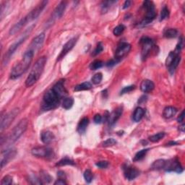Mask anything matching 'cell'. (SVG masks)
Wrapping results in <instances>:
<instances>
[{
  "label": "cell",
  "mask_w": 185,
  "mask_h": 185,
  "mask_svg": "<svg viewBox=\"0 0 185 185\" xmlns=\"http://www.w3.org/2000/svg\"><path fill=\"white\" fill-rule=\"evenodd\" d=\"M77 41V37H74V38L69 39V40L64 45V46H63L62 51L60 52L59 55L57 57V61H59L62 59V58H64V56L68 54V52H69V51H71V50L73 49V47L75 46Z\"/></svg>",
  "instance_id": "cell-16"
},
{
  "label": "cell",
  "mask_w": 185,
  "mask_h": 185,
  "mask_svg": "<svg viewBox=\"0 0 185 185\" xmlns=\"http://www.w3.org/2000/svg\"><path fill=\"white\" fill-rule=\"evenodd\" d=\"M164 170L166 171H174L177 173H182L183 171V168L181 166L179 161L177 158H173V159L166 161Z\"/></svg>",
  "instance_id": "cell-11"
},
{
  "label": "cell",
  "mask_w": 185,
  "mask_h": 185,
  "mask_svg": "<svg viewBox=\"0 0 185 185\" xmlns=\"http://www.w3.org/2000/svg\"><path fill=\"white\" fill-rule=\"evenodd\" d=\"M117 63H118V62H117V61L114 59H112V60H110L109 62H108L106 65H107L108 67H112V66H114V65L117 64Z\"/></svg>",
  "instance_id": "cell-49"
},
{
  "label": "cell",
  "mask_w": 185,
  "mask_h": 185,
  "mask_svg": "<svg viewBox=\"0 0 185 185\" xmlns=\"http://www.w3.org/2000/svg\"><path fill=\"white\" fill-rule=\"evenodd\" d=\"M130 4H131V1H129V0L125 1V3H124V4H123V9L128 8L130 6Z\"/></svg>",
  "instance_id": "cell-51"
},
{
  "label": "cell",
  "mask_w": 185,
  "mask_h": 185,
  "mask_svg": "<svg viewBox=\"0 0 185 185\" xmlns=\"http://www.w3.org/2000/svg\"><path fill=\"white\" fill-rule=\"evenodd\" d=\"M74 104V99L73 97H66L62 101V107L64 109H69L73 107Z\"/></svg>",
  "instance_id": "cell-28"
},
{
  "label": "cell",
  "mask_w": 185,
  "mask_h": 185,
  "mask_svg": "<svg viewBox=\"0 0 185 185\" xmlns=\"http://www.w3.org/2000/svg\"><path fill=\"white\" fill-rule=\"evenodd\" d=\"M102 79H103V75H102L101 73H98L94 75V76L92 77V82L93 84L97 85L99 84L100 82L102 81Z\"/></svg>",
  "instance_id": "cell-38"
},
{
  "label": "cell",
  "mask_w": 185,
  "mask_h": 185,
  "mask_svg": "<svg viewBox=\"0 0 185 185\" xmlns=\"http://www.w3.org/2000/svg\"><path fill=\"white\" fill-rule=\"evenodd\" d=\"M177 112V109L173 106H167L164 108V112H163V117L165 119H169L172 118L174 116H175Z\"/></svg>",
  "instance_id": "cell-22"
},
{
  "label": "cell",
  "mask_w": 185,
  "mask_h": 185,
  "mask_svg": "<svg viewBox=\"0 0 185 185\" xmlns=\"http://www.w3.org/2000/svg\"><path fill=\"white\" fill-rule=\"evenodd\" d=\"M17 151L15 148H10L5 151H2V156L1 158V168L3 169L11 160L15 157Z\"/></svg>",
  "instance_id": "cell-15"
},
{
  "label": "cell",
  "mask_w": 185,
  "mask_h": 185,
  "mask_svg": "<svg viewBox=\"0 0 185 185\" xmlns=\"http://www.w3.org/2000/svg\"><path fill=\"white\" fill-rule=\"evenodd\" d=\"M96 166L99 167L100 169H106L108 166V162L106 161H99L95 164Z\"/></svg>",
  "instance_id": "cell-45"
},
{
  "label": "cell",
  "mask_w": 185,
  "mask_h": 185,
  "mask_svg": "<svg viewBox=\"0 0 185 185\" xmlns=\"http://www.w3.org/2000/svg\"><path fill=\"white\" fill-rule=\"evenodd\" d=\"M178 35V30L174 28H169L165 30L164 36L167 38H172L177 37Z\"/></svg>",
  "instance_id": "cell-31"
},
{
  "label": "cell",
  "mask_w": 185,
  "mask_h": 185,
  "mask_svg": "<svg viewBox=\"0 0 185 185\" xmlns=\"http://www.w3.org/2000/svg\"><path fill=\"white\" fill-rule=\"evenodd\" d=\"M123 112V107L122 106H119V107L117 108L116 109L113 111V112L109 114L108 118V122L109 126L114 125L115 123L118 121V119L120 118Z\"/></svg>",
  "instance_id": "cell-17"
},
{
  "label": "cell",
  "mask_w": 185,
  "mask_h": 185,
  "mask_svg": "<svg viewBox=\"0 0 185 185\" xmlns=\"http://www.w3.org/2000/svg\"><path fill=\"white\" fill-rule=\"evenodd\" d=\"M84 179L86 180L87 183H90L92 182L93 178V174L90 169H87V170L85 171L84 172Z\"/></svg>",
  "instance_id": "cell-37"
},
{
  "label": "cell",
  "mask_w": 185,
  "mask_h": 185,
  "mask_svg": "<svg viewBox=\"0 0 185 185\" xmlns=\"http://www.w3.org/2000/svg\"><path fill=\"white\" fill-rule=\"evenodd\" d=\"M33 156L38 158H52L54 157V153L53 150L50 148L41 146L36 147L33 148L31 151Z\"/></svg>",
  "instance_id": "cell-10"
},
{
  "label": "cell",
  "mask_w": 185,
  "mask_h": 185,
  "mask_svg": "<svg viewBox=\"0 0 185 185\" xmlns=\"http://www.w3.org/2000/svg\"><path fill=\"white\" fill-rule=\"evenodd\" d=\"M28 179H28V181H29L30 183L32 184H43L40 177L39 178L37 177L36 176H34V175L30 176Z\"/></svg>",
  "instance_id": "cell-41"
},
{
  "label": "cell",
  "mask_w": 185,
  "mask_h": 185,
  "mask_svg": "<svg viewBox=\"0 0 185 185\" xmlns=\"http://www.w3.org/2000/svg\"><path fill=\"white\" fill-rule=\"evenodd\" d=\"M169 16V10L167 7H164V8L162 9L161 12V17H160V20H164L168 18Z\"/></svg>",
  "instance_id": "cell-40"
},
{
  "label": "cell",
  "mask_w": 185,
  "mask_h": 185,
  "mask_svg": "<svg viewBox=\"0 0 185 185\" xmlns=\"http://www.w3.org/2000/svg\"><path fill=\"white\" fill-rule=\"evenodd\" d=\"M154 88H155V85H154L153 82L148 79L143 80L140 84V90H142L143 93L151 92L154 89Z\"/></svg>",
  "instance_id": "cell-20"
},
{
  "label": "cell",
  "mask_w": 185,
  "mask_h": 185,
  "mask_svg": "<svg viewBox=\"0 0 185 185\" xmlns=\"http://www.w3.org/2000/svg\"><path fill=\"white\" fill-rule=\"evenodd\" d=\"M40 179L43 184H48V183H50V182H51L52 178L47 172L43 171H41L40 174Z\"/></svg>",
  "instance_id": "cell-32"
},
{
  "label": "cell",
  "mask_w": 185,
  "mask_h": 185,
  "mask_svg": "<svg viewBox=\"0 0 185 185\" xmlns=\"http://www.w3.org/2000/svg\"><path fill=\"white\" fill-rule=\"evenodd\" d=\"M140 44L142 46L141 58L143 60H145L154 46L153 41L148 37H143L140 39Z\"/></svg>",
  "instance_id": "cell-9"
},
{
  "label": "cell",
  "mask_w": 185,
  "mask_h": 185,
  "mask_svg": "<svg viewBox=\"0 0 185 185\" xmlns=\"http://www.w3.org/2000/svg\"><path fill=\"white\" fill-rule=\"evenodd\" d=\"M64 184H67V182H65V179H59L54 182V185H64Z\"/></svg>",
  "instance_id": "cell-47"
},
{
  "label": "cell",
  "mask_w": 185,
  "mask_h": 185,
  "mask_svg": "<svg viewBox=\"0 0 185 185\" xmlns=\"http://www.w3.org/2000/svg\"><path fill=\"white\" fill-rule=\"evenodd\" d=\"M125 26L121 24V25H117V27L114 28V30H113V33H114V36H119L120 35L123 33V32L125 31Z\"/></svg>",
  "instance_id": "cell-36"
},
{
  "label": "cell",
  "mask_w": 185,
  "mask_h": 185,
  "mask_svg": "<svg viewBox=\"0 0 185 185\" xmlns=\"http://www.w3.org/2000/svg\"><path fill=\"white\" fill-rule=\"evenodd\" d=\"M166 164V160L164 159H158L153 162V164L151 166V169L153 170H161L164 169Z\"/></svg>",
  "instance_id": "cell-26"
},
{
  "label": "cell",
  "mask_w": 185,
  "mask_h": 185,
  "mask_svg": "<svg viewBox=\"0 0 185 185\" xmlns=\"http://www.w3.org/2000/svg\"><path fill=\"white\" fill-rule=\"evenodd\" d=\"M89 124V119L87 117H84L80 121L79 124L77 125V132L80 134H83L86 132L87 127H88Z\"/></svg>",
  "instance_id": "cell-23"
},
{
  "label": "cell",
  "mask_w": 185,
  "mask_h": 185,
  "mask_svg": "<svg viewBox=\"0 0 185 185\" xmlns=\"http://www.w3.org/2000/svg\"><path fill=\"white\" fill-rule=\"evenodd\" d=\"M134 89H135V86H126L122 89V90H121L120 95H123V94H125V93H128L131 92V91L134 90Z\"/></svg>",
  "instance_id": "cell-44"
},
{
  "label": "cell",
  "mask_w": 185,
  "mask_h": 185,
  "mask_svg": "<svg viewBox=\"0 0 185 185\" xmlns=\"http://www.w3.org/2000/svg\"><path fill=\"white\" fill-rule=\"evenodd\" d=\"M33 27H34V25L31 26V27H30V30H28V31L25 33V36H24L23 37H22V38L20 39H19L18 41H17L16 42L13 43V44L12 46H11L10 48H9L7 52V53L5 54V55H4V58H3V64H7V63L9 62V60H10V59L11 56H12V54L15 53V51H16V50L17 49H18L20 46L22 44V43H23L24 42V41H25V39L27 38L28 36V35H29L30 32L31 31L32 28H33Z\"/></svg>",
  "instance_id": "cell-6"
},
{
  "label": "cell",
  "mask_w": 185,
  "mask_h": 185,
  "mask_svg": "<svg viewBox=\"0 0 185 185\" xmlns=\"http://www.w3.org/2000/svg\"><path fill=\"white\" fill-rule=\"evenodd\" d=\"M45 39V33H41L40 34H38V36L33 39L32 42L30 43L28 50H30L33 52L35 54L36 52L38 51L41 49V46H43V43L44 42Z\"/></svg>",
  "instance_id": "cell-14"
},
{
  "label": "cell",
  "mask_w": 185,
  "mask_h": 185,
  "mask_svg": "<svg viewBox=\"0 0 185 185\" xmlns=\"http://www.w3.org/2000/svg\"><path fill=\"white\" fill-rule=\"evenodd\" d=\"M148 151L149 149L148 148V149L141 150V151L138 152V153L135 154V156H134V157L133 158L134 161H139L143 160V158L145 157V156H146V154Z\"/></svg>",
  "instance_id": "cell-29"
},
{
  "label": "cell",
  "mask_w": 185,
  "mask_h": 185,
  "mask_svg": "<svg viewBox=\"0 0 185 185\" xmlns=\"http://www.w3.org/2000/svg\"><path fill=\"white\" fill-rule=\"evenodd\" d=\"M178 144L177 143H176V142H173V141H171V142H170V143H169L168 144V145H177Z\"/></svg>",
  "instance_id": "cell-53"
},
{
  "label": "cell",
  "mask_w": 185,
  "mask_h": 185,
  "mask_svg": "<svg viewBox=\"0 0 185 185\" xmlns=\"http://www.w3.org/2000/svg\"><path fill=\"white\" fill-rule=\"evenodd\" d=\"M165 137V132H159L156 134H153L151 137H149V140L152 143H157L161 140H162Z\"/></svg>",
  "instance_id": "cell-33"
},
{
  "label": "cell",
  "mask_w": 185,
  "mask_h": 185,
  "mask_svg": "<svg viewBox=\"0 0 185 185\" xmlns=\"http://www.w3.org/2000/svg\"><path fill=\"white\" fill-rule=\"evenodd\" d=\"M145 114V111L143 108L141 107H138L134 110L133 116H132V119H133L134 121L135 122H138L140 121L141 119H143V116H144Z\"/></svg>",
  "instance_id": "cell-25"
},
{
  "label": "cell",
  "mask_w": 185,
  "mask_h": 185,
  "mask_svg": "<svg viewBox=\"0 0 185 185\" xmlns=\"http://www.w3.org/2000/svg\"><path fill=\"white\" fill-rule=\"evenodd\" d=\"M52 89L55 91L56 94H57L61 99L66 95L67 91L65 90L64 86V80H59V81H58L53 86Z\"/></svg>",
  "instance_id": "cell-19"
},
{
  "label": "cell",
  "mask_w": 185,
  "mask_h": 185,
  "mask_svg": "<svg viewBox=\"0 0 185 185\" xmlns=\"http://www.w3.org/2000/svg\"><path fill=\"white\" fill-rule=\"evenodd\" d=\"M66 165H75V162L73 161L72 159H69L68 158H64L62 159H61L59 161L57 164H56V166H66Z\"/></svg>",
  "instance_id": "cell-34"
},
{
  "label": "cell",
  "mask_w": 185,
  "mask_h": 185,
  "mask_svg": "<svg viewBox=\"0 0 185 185\" xmlns=\"http://www.w3.org/2000/svg\"><path fill=\"white\" fill-rule=\"evenodd\" d=\"M33 56L34 53L33 51H30V50H28L24 54L22 59L18 63H17L12 69V71L10 73L11 79H17V77H20L23 74L27 71V69L29 68L30 65L31 64Z\"/></svg>",
  "instance_id": "cell-1"
},
{
  "label": "cell",
  "mask_w": 185,
  "mask_h": 185,
  "mask_svg": "<svg viewBox=\"0 0 185 185\" xmlns=\"http://www.w3.org/2000/svg\"><path fill=\"white\" fill-rule=\"evenodd\" d=\"M180 53H181V52L176 51V50H174V51H171L170 53H169L168 57H167L166 60V65L168 68H169V67L171 66V64H172L175 61L176 58L179 55H180Z\"/></svg>",
  "instance_id": "cell-24"
},
{
  "label": "cell",
  "mask_w": 185,
  "mask_h": 185,
  "mask_svg": "<svg viewBox=\"0 0 185 185\" xmlns=\"http://www.w3.org/2000/svg\"><path fill=\"white\" fill-rule=\"evenodd\" d=\"M124 175H125L126 179L132 181V180L136 179L140 175V171L137 169L133 168V167L127 166L124 169Z\"/></svg>",
  "instance_id": "cell-18"
},
{
  "label": "cell",
  "mask_w": 185,
  "mask_h": 185,
  "mask_svg": "<svg viewBox=\"0 0 185 185\" xmlns=\"http://www.w3.org/2000/svg\"><path fill=\"white\" fill-rule=\"evenodd\" d=\"M48 3L47 1H42L39 3V4L37 5L36 8H34L33 10L28 13V14L26 15L25 17H24L23 20L25 22V25H27L28 23H30V22L34 20L35 19H36L39 15H41V13L42 12V11L44 10L45 7L46 6Z\"/></svg>",
  "instance_id": "cell-7"
},
{
  "label": "cell",
  "mask_w": 185,
  "mask_h": 185,
  "mask_svg": "<svg viewBox=\"0 0 185 185\" xmlns=\"http://www.w3.org/2000/svg\"><path fill=\"white\" fill-rule=\"evenodd\" d=\"M46 63V57L41 56L36 61L33 67L30 71L29 75L28 76L25 80V86L27 87H31L39 80L42 75L43 69H44Z\"/></svg>",
  "instance_id": "cell-2"
},
{
  "label": "cell",
  "mask_w": 185,
  "mask_h": 185,
  "mask_svg": "<svg viewBox=\"0 0 185 185\" xmlns=\"http://www.w3.org/2000/svg\"><path fill=\"white\" fill-rule=\"evenodd\" d=\"M19 108H14L12 111H10V112L7 113L4 116H2L1 119V125H0V129L2 132L4 130H5L10 126L14 119L16 118L17 114H19Z\"/></svg>",
  "instance_id": "cell-8"
},
{
  "label": "cell",
  "mask_w": 185,
  "mask_h": 185,
  "mask_svg": "<svg viewBox=\"0 0 185 185\" xmlns=\"http://www.w3.org/2000/svg\"><path fill=\"white\" fill-rule=\"evenodd\" d=\"M184 124H182V125L179 127V131H181L182 132H184Z\"/></svg>",
  "instance_id": "cell-52"
},
{
  "label": "cell",
  "mask_w": 185,
  "mask_h": 185,
  "mask_svg": "<svg viewBox=\"0 0 185 185\" xmlns=\"http://www.w3.org/2000/svg\"><path fill=\"white\" fill-rule=\"evenodd\" d=\"M92 88V85L89 82H85L81 84L77 85L75 87V91H81V90H88Z\"/></svg>",
  "instance_id": "cell-27"
},
{
  "label": "cell",
  "mask_w": 185,
  "mask_h": 185,
  "mask_svg": "<svg viewBox=\"0 0 185 185\" xmlns=\"http://www.w3.org/2000/svg\"><path fill=\"white\" fill-rule=\"evenodd\" d=\"M57 176L59 177V179H66V174L64 171H59L57 172Z\"/></svg>",
  "instance_id": "cell-48"
},
{
  "label": "cell",
  "mask_w": 185,
  "mask_h": 185,
  "mask_svg": "<svg viewBox=\"0 0 185 185\" xmlns=\"http://www.w3.org/2000/svg\"><path fill=\"white\" fill-rule=\"evenodd\" d=\"M43 109L49 111L56 108L59 104L61 98L56 94L53 89H50L43 95Z\"/></svg>",
  "instance_id": "cell-4"
},
{
  "label": "cell",
  "mask_w": 185,
  "mask_h": 185,
  "mask_svg": "<svg viewBox=\"0 0 185 185\" xmlns=\"http://www.w3.org/2000/svg\"><path fill=\"white\" fill-rule=\"evenodd\" d=\"M28 125V121L27 119H23L12 130L10 135L6 140L7 145H11L18 140L26 131Z\"/></svg>",
  "instance_id": "cell-3"
},
{
  "label": "cell",
  "mask_w": 185,
  "mask_h": 185,
  "mask_svg": "<svg viewBox=\"0 0 185 185\" xmlns=\"http://www.w3.org/2000/svg\"><path fill=\"white\" fill-rule=\"evenodd\" d=\"M94 119L95 123L100 124L102 121V120H103V118H102V116H101V114H97L95 115V116H94V119Z\"/></svg>",
  "instance_id": "cell-46"
},
{
  "label": "cell",
  "mask_w": 185,
  "mask_h": 185,
  "mask_svg": "<svg viewBox=\"0 0 185 185\" xmlns=\"http://www.w3.org/2000/svg\"><path fill=\"white\" fill-rule=\"evenodd\" d=\"M104 62L101 60H95L91 63L90 65V69L91 70H96V69H99L100 68H101L102 67L104 66Z\"/></svg>",
  "instance_id": "cell-35"
},
{
  "label": "cell",
  "mask_w": 185,
  "mask_h": 185,
  "mask_svg": "<svg viewBox=\"0 0 185 185\" xmlns=\"http://www.w3.org/2000/svg\"><path fill=\"white\" fill-rule=\"evenodd\" d=\"M131 49V45L127 42H122L117 48L115 51V59L119 62L124 56L127 55Z\"/></svg>",
  "instance_id": "cell-12"
},
{
  "label": "cell",
  "mask_w": 185,
  "mask_h": 185,
  "mask_svg": "<svg viewBox=\"0 0 185 185\" xmlns=\"http://www.w3.org/2000/svg\"><path fill=\"white\" fill-rule=\"evenodd\" d=\"M55 137H54V134L52 133L51 132L49 131V130H45V131H43L41 134V140L42 142L44 143V144H49L51 143L52 141L54 140V139Z\"/></svg>",
  "instance_id": "cell-21"
},
{
  "label": "cell",
  "mask_w": 185,
  "mask_h": 185,
  "mask_svg": "<svg viewBox=\"0 0 185 185\" xmlns=\"http://www.w3.org/2000/svg\"><path fill=\"white\" fill-rule=\"evenodd\" d=\"M67 7V3L65 2H61L59 4H58L57 7L55 8L54 10L53 14L51 15V17H50V19L48 21L47 24L48 25H51L52 23H54L56 20L59 19L60 17H62V16L64 14L65 9H66Z\"/></svg>",
  "instance_id": "cell-13"
},
{
  "label": "cell",
  "mask_w": 185,
  "mask_h": 185,
  "mask_svg": "<svg viewBox=\"0 0 185 185\" xmlns=\"http://www.w3.org/2000/svg\"><path fill=\"white\" fill-rule=\"evenodd\" d=\"M116 1H104L101 4V12L102 13L107 12L109 10L111 7H112L114 3H116Z\"/></svg>",
  "instance_id": "cell-30"
},
{
  "label": "cell",
  "mask_w": 185,
  "mask_h": 185,
  "mask_svg": "<svg viewBox=\"0 0 185 185\" xmlns=\"http://www.w3.org/2000/svg\"><path fill=\"white\" fill-rule=\"evenodd\" d=\"M13 179L12 177L10 175H7L5 177H3V179H2L1 184L2 185H8V184H12Z\"/></svg>",
  "instance_id": "cell-43"
},
{
  "label": "cell",
  "mask_w": 185,
  "mask_h": 185,
  "mask_svg": "<svg viewBox=\"0 0 185 185\" xmlns=\"http://www.w3.org/2000/svg\"><path fill=\"white\" fill-rule=\"evenodd\" d=\"M184 112L183 111V112H182V114L179 115V117H178L177 121H178V122L181 123V122H182V121H184Z\"/></svg>",
  "instance_id": "cell-50"
},
{
  "label": "cell",
  "mask_w": 185,
  "mask_h": 185,
  "mask_svg": "<svg viewBox=\"0 0 185 185\" xmlns=\"http://www.w3.org/2000/svg\"><path fill=\"white\" fill-rule=\"evenodd\" d=\"M103 50H104V46H103V45H102V43L100 42V43H98L96 47H95V49L93 50L92 54H91V56H97L98 54L101 53V52L103 51Z\"/></svg>",
  "instance_id": "cell-39"
},
{
  "label": "cell",
  "mask_w": 185,
  "mask_h": 185,
  "mask_svg": "<svg viewBox=\"0 0 185 185\" xmlns=\"http://www.w3.org/2000/svg\"><path fill=\"white\" fill-rule=\"evenodd\" d=\"M117 140H114V138H108L107 140L104 141L102 143V146L103 147H110L117 144Z\"/></svg>",
  "instance_id": "cell-42"
},
{
  "label": "cell",
  "mask_w": 185,
  "mask_h": 185,
  "mask_svg": "<svg viewBox=\"0 0 185 185\" xmlns=\"http://www.w3.org/2000/svg\"><path fill=\"white\" fill-rule=\"evenodd\" d=\"M143 7L146 10V15L145 18L140 23L141 25H145L147 24L151 23L156 17V13L155 4L151 1H145L143 2Z\"/></svg>",
  "instance_id": "cell-5"
}]
</instances>
